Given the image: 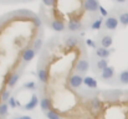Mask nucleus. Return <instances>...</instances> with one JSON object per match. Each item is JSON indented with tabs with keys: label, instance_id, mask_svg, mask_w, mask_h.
I'll list each match as a JSON object with an SVG mask.
<instances>
[{
	"label": "nucleus",
	"instance_id": "1",
	"mask_svg": "<svg viewBox=\"0 0 128 119\" xmlns=\"http://www.w3.org/2000/svg\"><path fill=\"white\" fill-rule=\"evenodd\" d=\"M118 25H120V20L116 15H108L104 19V22H103V27L107 31H116Z\"/></svg>",
	"mask_w": 128,
	"mask_h": 119
},
{
	"label": "nucleus",
	"instance_id": "2",
	"mask_svg": "<svg viewBox=\"0 0 128 119\" xmlns=\"http://www.w3.org/2000/svg\"><path fill=\"white\" fill-rule=\"evenodd\" d=\"M75 70H76V73H80V75H86L90 70V60L87 57H81L77 62H76V66H75Z\"/></svg>",
	"mask_w": 128,
	"mask_h": 119
},
{
	"label": "nucleus",
	"instance_id": "3",
	"mask_svg": "<svg viewBox=\"0 0 128 119\" xmlns=\"http://www.w3.org/2000/svg\"><path fill=\"white\" fill-rule=\"evenodd\" d=\"M82 6L86 11L92 12V14H97V11H100V7H101L97 0H86L82 2Z\"/></svg>",
	"mask_w": 128,
	"mask_h": 119
},
{
	"label": "nucleus",
	"instance_id": "4",
	"mask_svg": "<svg viewBox=\"0 0 128 119\" xmlns=\"http://www.w3.org/2000/svg\"><path fill=\"white\" fill-rule=\"evenodd\" d=\"M85 82V77L80 73H74L70 78H68V84L72 88H80Z\"/></svg>",
	"mask_w": 128,
	"mask_h": 119
},
{
	"label": "nucleus",
	"instance_id": "5",
	"mask_svg": "<svg viewBox=\"0 0 128 119\" xmlns=\"http://www.w3.org/2000/svg\"><path fill=\"white\" fill-rule=\"evenodd\" d=\"M103 22H104V19H103L101 15H97V14H96L94 19H93V20L91 19V20L88 21L87 27H88L90 30H100L101 26L103 25Z\"/></svg>",
	"mask_w": 128,
	"mask_h": 119
},
{
	"label": "nucleus",
	"instance_id": "6",
	"mask_svg": "<svg viewBox=\"0 0 128 119\" xmlns=\"http://www.w3.org/2000/svg\"><path fill=\"white\" fill-rule=\"evenodd\" d=\"M84 29V24L80 21V20H76V19H71L67 24V30L70 32H78Z\"/></svg>",
	"mask_w": 128,
	"mask_h": 119
},
{
	"label": "nucleus",
	"instance_id": "7",
	"mask_svg": "<svg viewBox=\"0 0 128 119\" xmlns=\"http://www.w3.org/2000/svg\"><path fill=\"white\" fill-rule=\"evenodd\" d=\"M113 43V37L112 35L110 34H103L100 36V40H98V45L100 47H103V48H110Z\"/></svg>",
	"mask_w": 128,
	"mask_h": 119
},
{
	"label": "nucleus",
	"instance_id": "8",
	"mask_svg": "<svg viewBox=\"0 0 128 119\" xmlns=\"http://www.w3.org/2000/svg\"><path fill=\"white\" fill-rule=\"evenodd\" d=\"M114 50L112 48V50H110V48H103V47H97L96 50H94V55H96V57L97 58H100V60H107L108 57H110V55H111V52H113Z\"/></svg>",
	"mask_w": 128,
	"mask_h": 119
},
{
	"label": "nucleus",
	"instance_id": "9",
	"mask_svg": "<svg viewBox=\"0 0 128 119\" xmlns=\"http://www.w3.org/2000/svg\"><path fill=\"white\" fill-rule=\"evenodd\" d=\"M21 75H22V68H20L19 71L14 72V73L8 78V88H14V87L16 86V83L19 82V79H20V77H21Z\"/></svg>",
	"mask_w": 128,
	"mask_h": 119
},
{
	"label": "nucleus",
	"instance_id": "10",
	"mask_svg": "<svg viewBox=\"0 0 128 119\" xmlns=\"http://www.w3.org/2000/svg\"><path fill=\"white\" fill-rule=\"evenodd\" d=\"M35 55H36L35 50H34L32 47H28V48L22 52V57H21V60H22L24 65H26V63H29L31 60H34Z\"/></svg>",
	"mask_w": 128,
	"mask_h": 119
},
{
	"label": "nucleus",
	"instance_id": "11",
	"mask_svg": "<svg viewBox=\"0 0 128 119\" xmlns=\"http://www.w3.org/2000/svg\"><path fill=\"white\" fill-rule=\"evenodd\" d=\"M107 67H108V60H100V58H97L96 62H94V65H93V68H94L93 71L102 73Z\"/></svg>",
	"mask_w": 128,
	"mask_h": 119
},
{
	"label": "nucleus",
	"instance_id": "12",
	"mask_svg": "<svg viewBox=\"0 0 128 119\" xmlns=\"http://www.w3.org/2000/svg\"><path fill=\"white\" fill-rule=\"evenodd\" d=\"M114 75H116V71H114V67H111L108 66L102 73H101V79L102 81H110V79L114 78Z\"/></svg>",
	"mask_w": 128,
	"mask_h": 119
},
{
	"label": "nucleus",
	"instance_id": "13",
	"mask_svg": "<svg viewBox=\"0 0 128 119\" xmlns=\"http://www.w3.org/2000/svg\"><path fill=\"white\" fill-rule=\"evenodd\" d=\"M50 27H51L52 30L57 31V32H61V31H65V29H66L67 26L65 25V22H64V21L55 19V20H52V21L50 22Z\"/></svg>",
	"mask_w": 128,
	"mask_h": 119
},
{
	"label": "nucleus",
	"instance_id": "14",
	"mask_svg": "<svg viewBox=\"0 0 128 119\" xmlns=\"http://www.w3.org/2000/svg\"><path fill=\"white\" fill-rule=\"evenodd\" d=\"M64 42H65V45H66L67 47L74 48V47H76V46L78 45L80 40H78L77 36H75V35H67V36L64 39Z\"/></svg>",
	"mask_w": 128,
	"mask_h": 119
},
{
	"label": "nucleus",
	"instance_id": "15",
	"mask_svg": "<svg viewBox=\"0 0 128 119\" xmlns=\"http://www.w3.org/2000/svg\"><path fill=\"white\" fill-rule=\"evenodd\" d=\"M90 108H91L92 113H98V112H101V109H102L101 101H100L97 97L91 98V101H90Z\"/></svg>",
	"mask_w": 128,
	"mask_h": 119
},
{
	"label": "nucleus",
	"instance_id": "16",
	"mask_svg": "<svg viewBox=\"0 0 128 119\" xmlns=\"http://www.w3.org/2000/svg\"><path fill=\"white\" fill-rule=\"evenodd\" d=\"M40 108L42 109V112H45V113L51 111V99L48 97H42L40 99Z\"/></svg>",
	"mask_w": 128,
	"mask_h": 119
},
{
	"label": "nucleus",
	"instance_id": "17",
	"mask_svg": "<svg viewBox=\"0 0 128 119\" xmlns=\"http://www.w3.org/2000/svg\"><path fill=\"white\" fill-rule=\"evenodd\" d=\"M38 104H39V98H38V96H35V94H34V96L31 97V99L29 101V103H28V104H25V107H24V108H25L26 111H32V109H35V108H36V106H38Z\"/></svg>",
	"mask_w": 128,
	"mask_h": 119
},
{
	"label": "nucleus",
	"instance_id": "18",
	"mask_svg": "<svg viewBox=\"0 0 128 119\" xmlns=\"http://www.w3.org/2000/svg\"><path fill=\"white\" fill-rule=\"evenodd\" d=\"M38 78L39 81L41 82V83H47V81H48V73H47V70L46 68H39V71H38Z\"/></svg>",
	"mask_w": 128,
	"mask_h": 119
},
{
	"label": "nucleus",
	"instance_id": "19",
	"mask_svg": "<svg viewBox=\"0 0 128 119\" xmlns=\"http://www.w3.org/2000/svg\"><path fill=\"white\" fill-rule=\"evenodd\" d=\"M117 17L122 26H128V11H120Z\"/></svg>",
	"mask_w": 128,
	"mask_h": 119
},
{
	"label": "nucleus",
	"instance_id": "20",
	"mask_svg": "<svg viewBox=\"0 0 128 119\" xmlns=\"http://www.w3.org/2000/svg\"><path fill=\"white\" fill-rule=\"evenodd\" d=\"M9 114V104L1 102L0 103V119H5Z\"/></svg>",
	"mask_w": 128,
	"mask_h": 119
},
{
	"label": "nucleus",
	"instance_id": "21",
	"mask_svg": "<svg viewBox=\"0 0 128 119\" xmlns=\"http://www.w3.org/2000/svg\"><path fill=\"white\" fill-rule=\"evenodd\" d=\"M84 83L88 88H92V89H96L97 88V82H96V79L92 78V77H85V82Z\"/></svg>",
	"mask_w": 128,
	"mask_h": 119
},
{
	"label": "nucleus",
	"instance_id": "22",
	"mask_svg": "<svg viewBox=\"0 0 128 119\" xmlns=\"http://www.w3.org/2000/svg\"><path fill=\"white\" fill-rule=\"evenodd\" d=\"M118 82L121 84H128V71H122L118 75Z\"/></svg>",
	"mask_w": 128,
	"mask_h": 119
},
{
	"label": "nucleus",
	"instance_id": "23",
	"mask_svg": "<svg viewBox=\"0 0 128 119\" xmlns=\"http://www.w3.org/2000/svg\"><path fill=\"white\" fill-rule=\"evenodd\" d=\"M11 92H10V89L9 88H5V89H2V92H1V102H4V103H8V101L11 98Z\"/></svg>",
	"mask_w": 128,
	"mask_h": 119
},
{
	"label": "nucleus",
	"instance_id": "24",
	"mask_svg": "<svg viewBox=\"0 0 128 119\" xmlns=\"http://www.w3.org/2000/svg\"><path fill=\"white\" fill-rule=\"evenodd\" d=\"M42 43H44V41L41 37H39V39H36L35 40V42H34V45H32V48L35 50V52L38 53V52H40V50L42 48Z\"/></svg>",
	"mask_w": 128,
	"mask_h": 119
},
{
	"label": "nucleus",
	"instance_id": "25",
	"mask_svg": "<svg viewBox=\"0 0 128 119\" xmlns=\"http://www.w3.org/2000/svg\"><path fill=\"white\" fill-rule=\"evenodd\" d=\"M24 88L25 89H29V91H35L36 89V83L32 82V81L26 82V83H24Z\"/></svg>",
	"mask_w": 128,
	"mask_h": 119
},
{
	"label": "nucleus",
	"instance_id": "26",
	"mask_svg": "<svg viewBox=\"0 0 128 119\" xmlns=\"http://www.w3.org/2000/svg\"><path fill=\"white\" fill-rule=\"evenodd\" d=\"M46 117H47V119H60V116H58L56 112H54L52 109L46 113Z\"/></svg>",
	"mask_w": 128,
	"mask_h": 119
},
{
	"label": "nucleus",
	"instance_id": "27",
	"mask_svg": "<svg viewBox=\"0 0 128 119\" xmlns=\"http://www.w3.org/2000/svg\"><path fill=\"white\" fill-rule=\"evenodd\" d=\"M8 104H9V107H11V108H15V107L20 106V104L16 102V98H15V97H11V98L8 101Z\"/></svg>",
	"mask_w": 128,
	"mask_h": 119
},
{
	"label": "nucleus",
	"instance_id": "28",
	"mask_svg": "<svg viewBox=\"0 0 128 119\" xmlns=\"http://www.w3.org/2000/svg\"><path fill=\"white\" fill-rule=\"evenodd\" d=\"M100 15H101L102 17H107V16H108V12H107V10H106L103 6L100 7Z\"/></svg>",
	"mask_w": 128,
	"mask_h": 119
},
{
	"label": "nucleus",
	"instance_id": "29",
	"mask_svg": "<svg viewBox=\"0 0 128 119\" xmlns=\"http://www.w3.org/2000/svg\"><path fill=\"white\" fill-rule=\"evenodd\" d=\"M86 42H87V45H88V46H90V47H94V50H96V48H97V47H96V43H94V42H93V41H92V40H87V41H86Z\"/></svg>",
	"mask_w": 128,
	"mask_h": 119
},
{
	"label": "nucleus",
	"instance_id": "30",
	"mask_svg": "<svg viewBox=\"0 0 128 119\" xmlns=\"http://www.w3.org/2000/svg\"><path fill=\"white\" fill-rule=\"evenodd\" d=\"M44 4L47 5V6H52V5H55V1H47V0H45Z\"/></svg>",
	"mask_w": 128,
	"mask_h": 119
},
{
	"label": "nucleus",
	"instance_id": "31",
	"mask_svg": "<svg viewBox=\"0 0 128 119\" xmlns=\"http://www.w3.org/2000/svg\"><path fill=\"white\" fill-rule=\"evenodd\" d=\"M15 119H24V117H19V118H15Z\"/></svg>",
	"mask_w": 128,
	"mask_h": 119
},
{
	"label": "nucleus",
	"instance_id": "32",
	"mask_svg": "<svg viewBox=\"0 0 128 119\" xmlns=\"http://www.w3.org/2000/svg\"><path fill=\"white\" fill-rule=\"evenodd\" d=\"M0 24H1V19H0Z\"/></svg>",
	"mask_w": 128,
	"mask_h": 119
},
{
	"label": "nucleus",
	"instance_id": "33",
	"mask_svg": "<svg viewBox=\"0 0 128 119\" xmlns=\"http://www.w3.org/2000/svg\"><path fill=\"white\" fill-rule=\"evenodd\" d=\"M127 71H128V70H127Z\"/></svg>",
	"mask_w": 128,
	"mask_h": 119
}]
</instances>
